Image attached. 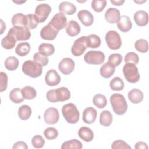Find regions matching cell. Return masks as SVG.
Returning a JSON list of instances; mask_svg holds the SVG:
<instances>
[{"instance_id":"44","label":"cell","mask_w":149,"mask_h":149,"mask_svg":"<svg viewBox=\"0 0 149 149\" xmlns=\"http://www.w3.org/2000/svg\"><path fill=\"white\" fill-rule=\"evenodd\" d=\"M44 135L48 140H54L58 136V130L52 127H47L44 131Z\"/></svg>"},{"instance_id":"48","label":"cell","mask_w":149,"mask_h":149,"mask_svg":"<svg viewBox=\"0 0 149 149\" xmlns=\"http://www.w3.org/2000/svg\"><path fill=\"white\" fill-rule=\"evenodd\" d=\"M8 76L6 73L3 72L0 73V91H5L8 86Z\"/></svg>"},{"instance_id":"26","label":"cell","mask_w":149,"mask_h":149,"mask_svg":"<svg viewBox=\"0 0 149 149\" xmlns=\"http://www.w3.org/2000/svg\"><path fill=\"white\" fill-rule=\"evenodd\" d=\"M81 30L79 24L75 20H70L66 29V33L70 37H74L78 35Z\"/></svg>"},{"instance_id":"41","label":"cell","mask_w":149,"mask_h":149,"mask_svg":"<svg viewBox=\"0 0 149 149\" xmlns=\"http://www.w3.org/2000/svg\"><path fill=\"white\" fill-rule=\"evenodd\" d=\"M107 1L105 0H93L91 2V8L96 12H101L105 8Z\"/></svg>"},{"instance_id":"33","label":"cell","mask_w":149,"mask_h":149,"mask_svg":"<svg viewBox=\"0 0 149 149\" xmlns=\"http://www.w3.org/2000/svg\"><path fill=\"white\" fill-rule=\"evenodd\" d=\"M83 145L81 141L77 139H72L63 143L61 146L62 149H81Z\"/></svg>"},{"instance_id":"20","label":"cell","mask_w":149,"mask_h":149,"mask_svg":"<svg viewBox=\"0 0 149 149\" xmlns=\"http://www.w3.org/2000/svg\"><path fill=\"white\" fill-rule=\"evenodd\" d=\"M117 27L122 32L126 33L129 31L132 27V23L130 17L126 15L121 16L117 23Z\"/></svg>"},{"instance_id":"47","label":"cell","mask_w":149,"mask_h":149,"mask_svg":"<svg viewBox=\"0 0 149 149\" xmlns=\"http://www.w3.org/2000/svg\"><path fill=\"white\" fill-rule=\"evenodd\" d=\"M111 148L113 149H117V148L131 149V147L129 145H128L125 141L122 140H117L114 141L111 145Z\"/></svg>"},{"instance_id":"40","label":"cell","mask_w":149,"mask_h":149,"mask_svg":"<svg viewBox=\"0 0 149 149\" xmlns=\"http://www.w3.org/2000/svg\"><path fill=\"white\" fill-rule=\"evenodd\" d=\"M33 60L35 62L41 65L42 66H45L47 65L49 62L48 57L40 52H36L34 54Z\"/></svg>"},{"instance_id":"42","label":"cell","mask_w":149,"mask_h":149,"mask_svg":"<svg viewBox=\"0 0 149 149\" xmlns=\"http://www.w3.org/2000/svg\"><path fill=\"white\" fill-rule=\"evenodd\" d=\"M27 23L26 27L29 30H33L36 28L39 23L38 19L34 14H28L27 15Z\"/></svg>"},{"instance_id":"11","label":"cell","mask_w":149,"mask_h":149,"mask_svg":"<svg viewBox=\"0 0 149 149\" xmlns=\"http://www.w3.org/2000/svg\"><path fill=\"white\" fill-rule=\"evenodd\" d=\"M48 24L56 30L59 31L66 27L67 25V18L63 13L59 12L52 17Z\"/></svg>"},{"instance_id":"1","label":"cell","mask_w":149,"mask_h":149,"mask_svg":"<svg viewBox=\"0 0 149 149\" xmlns=\"http://www.w3.org/2000/svg\"><path fill=\"white\" fill-rule=\"evenodd\" d=\"M46 97L51 102H63L70 98V92L66 87H62L57 89L49 90L46 94Z\"/></svg>"},{"instance_id":"38","label":"cell","mask_w":149,"mask_h":149,"mask_svg":"<svg viewBox=\"0 0 149 149\" xmlns=\"http://www.w3.org/2000/svg\"><path fill=\"white\" fill-rule=\"evenodd\" d=\"M93 102L98 108H103L107 104L106 97L101 94H95L93 98Z\"/></svg>"},{"instance_id":"51","label":"cell","mask_w":149,"mask_h":149,"mask_svg":"<svg viewBox=\"0 0 149 149\" xmlns=\"http://www.w3.org/2000/svg\"><path fill=\"white\" fill-rule=\"evenodd\" d=\"M111 2L114 5H117V6H120L122 5L124 2V0H118V1H113V0H111Z\"/></svg>"},{"instance_id":"17","label":"cell","mask_w":149,"mask_h":149,"mask_svg":"<svg viewBox=\"0 0 149 149\" xmlns=\"http://www.w3.org/2000/svg\"><path fill=\"white\" fill-rule=\"evenodd\" d=\"M97 116V111L94 108L87 107L83 112V120L87 124H91L95 122Z\"/></svg>"},{"instance_id":"46","label":"cell","mask_w":149,"mask_h":149,"mask_svg":"<svg viewBox=\"0 0 149 149\" xmlns=\"http://www.w3.org/2000/svg\"><path fill=\"white\" fill-rule=\"evenodd\" d=\"M31 144L34 148H41L44 146L45 141L41 136L36 135L31 139Z\"/></svg>"},{"instance_id":"29","label":"cell","mask_w":149,"mask_h":149,"mask_svg":"<svg viewBox=\"0 0 149 149\" xmlns=\"http://www.w3.org/2000/svg\"><path fill=\"white\" fill-rule=\"evenodd\" d=\"M9 98L10 100L15 104H20L24 100L22 93V90L19 88H13L10 92Z\"/></svg>"},{"instance_id":"18","label":"cell","mask_w":149,"mask_h":149,"mask_svg":"<svg viewBox=\"0 0 149 149\" xmlns=\"http://www.w3.org/2000/svg\"><path fill=\"white\" fill-rule=\"evenodd\" d=\"M120 17V13L118 9L115 8H108L105 13V19L109 23H118Z\"/></svg>"},{"instance_id":"22","label":"cell","mask_w":149,"mask_h":149,"mask_svg":"<svg viewBox=\"0 0 149 149\" xmlns=\"http://www.w3.org/2000/svg\"><path fill=\"white\" fill-rule=\"evenodd\" d=\"M127 95L129 101L133 104H139L141 102L144 98L143 93L141 90L136 88L129 91Z\"/></svg>"},{"instance_id":"2","label":"cell","mask_w":149,"mask_h":149,"mask_svg":"<svg viewBox=\"0 0 149 149\" xmlns=\"http://www.w3.org/2000/svg\"><path fill=\"white\" fill-rule=\"evenodd\" d=\"M110 102L113 112L118 115L126 113L127 109V104L124 96L120 94L115 93L110 97Z\"/></svg>"},{"instance_id":"31","label":"cell","mask_w":149,"mask_h":149,"mask_svg":"<svg viewBox=\"0 0 149 149\" xmlns=\"http://www.w3.org/2000/svg\"><path fill=\"white\" fill-rule=\"evenodd\" d=\"M30 51V45L27 42L18 44L15 48V52L20 56L27 55Z\"/></svg>"},{"instance_id":"4","label":"cell","mask_w":149,"mask_h":149,"mask_svg":"<svg viewBox=\"0 0 149 149\" xmlns=\"http://www.w3.org/2000/svg\"><path fill=\"white\" fill-rule=\"evenodd\" d=\"M22 72L31 78H37L42 73V66L34 61H26L22 65Z\"/></svg>"},{"instance_id":"12","label":"cell","mask_w":149,"mask_h":149,"mask_svg":"<svg viewBox=\"0 0 149 149\" xmlns=\"http://www.w3.org/2000/svg\"><path fill=\"white\" fill-rule=\"evenodd\" d=\"M75 63L74 61L69 58L62 59L58 65L59 71L63 74L67 75L71 73L74 69Z\"/></svg>"},{"instance_id":"10","label":"cell","mask_w":149,"mask_h":149,"mask_svg":"<svg viewBox=\"0 0 149 149\" xmlns=\"http://www.w3.org/2000/svg\"><path fill=\"white\" fill-rule=\"evenodd\" d=\"M51 12V8L47 3H41L38 5L35 9L34 15L38 20L39 23H42L48 18Z\"/></svg>"},{"instance_id":"37","label":"cell","mask_w":149,"mask_h":149,"mask_svg":"<svg viewBox=\"0 0 149 149\" xmlns=\"http://www.w3.org/2000/svg\"><path fill=\"white\" fill-rule=\"evenodd\" d=\"M22 93L23 97L26 100L34 99L37 95L36 90L32 87L27 86L22 89Z\"/></svg>"},{"instance_id":"16","label":"cell","mask_w":149,"mask_h":149,"mask_svg":"<svg viewBox=\"0 0 149 149\" xmlns=\"http://www.w3.org/2000/svg\"><path fill=\"white\" fill-rule=\"evenodd\" d=\"M77 17L81 23L86 27L90 26L94 22V16L92 13L87 10H81L77 13Z\"/></svg>"},{"instance_id":"9","label":"cell","mask_w":149,"mask_h":149,"mask_svg":"<svg viewBox=\"0 0 149 149\" xmlns=\"http://www.w3.org/2000/svg\"><path fill=\"white\" fill-rule=\"evenodd\" d=\"M86 36H81L75 40L72 48V54L75 56H79L81 55L87 49Z\"/></svg>"},{"instance_id":"7","label":"cell","mask_w":149,"mask_h":149,"mask_svg":"<svg viewBox=\"0 0 149 149\" xmlns=\"http://www.w3.org/2000/svg\"><path fill=\"white\" fill-rule=\"evenodd\" d=\"M105 55L100 51H89L84 56V61L90 65H101L105 61Z\"/></svg>"},{"instance_id":"50","label":"cell","mask_w":149,"mask_h":149,"mask_svg":"<svg viewBox=\"0 0 149 149\" xmlns=\"http://www.w3.org/2000/svg\"><path fill=\"white\" fill-rule=\"evenodd\" d=\"M134 148L136 149H141V148L147 149L148 146L146 143L143 142V141H139V142L136 143V144H135Z\"/></svg>"},{"instance_id":"8","label":"cell","mask_w":149,"mask_h":149,"mask_svg":"<svg viewBox=\"0 0 149 149\" xmlns=\"http://www.w3.org/2000/svg\"><path fill=\"white\" fill-rule=\"evenodd\" d=\"M8 33L12 34L16 41H26L31 37L30 31L27 27L13 26Z\"/></svg>"},{"instance_id":"25","label":"cell","mask_w":149,"mask_h":149,"mask_svg":"<svg viewBox=\"0 0 149 149\" xmlns=\"http://www.w3.org/2000/svg\"><path fill=\"white\" fill-rule=\"evenodd\" d=\"M115 70V67L108 62L102 65L100 69V73L102 77L108 79L113 75Z\"/></svg>"},{"instance_id":"5","label":"cell","mask_w":149,"mask_h":149,"mask_svg":"<svg viewBox=\"0 0 149 149\" xmlns=\"http://www.w3.org/2000/svg\"><path fill=\"white\" fill-rule=\"evenodd\" d=\"M123 73L126 80L131 83H137L140 78L137 67L133 63H126L123 68Z\"/></svg>"},{"instance_id":"14","label":"cell","mask_w":149,"mask_h":149,"mask_svg":"<svg viewBox=\"0 0 149 149\" xmlns=\"http://www.w3.org/2000/svg\"><path fill=\"white\" fill-rule=\"evenodd\" d=\"M59 31L55 29L49 24L45 26L40 31L41 37L45 40H54L56 37Z\"/></svg>"},{"instance_id":"21","label":"cell","mask_w":149,"mask_h":149,"mask_svg":"<svg viewBox=\"0 0 149 149\" xmlns=\"http://www.w3.org/2000/svg\"><path fill=\"white\" fill-rule=\"evenodd\" d=\"M59 10L64 15H72L76 12V7L74 4L70 2L63 1L59 4Z\"/></svg>"},{"instance_id":"43","label":"cell","mask_w":149,"mask_h":149,"mask_svg":"<svg viewBox=\"0 0 149 149\" xmlns=\"http://www.w3.org/2000/svg\"><path fill=\"white\" fill-rule=\"evenodd\" d=\"M108 62L114 67L118 66L122 61V56L120 54H112L108 57Z\"/></svg>"},{"instance_id":"15","label":"cell","mask_w":149,"mask_h":149,"mask_svg":"<svg viewBox=\"0 0 149 149\" xmlns=\"http://www.w3.org/2000/svg\"><path fill=\"white\" fill-rule=\"evenodd\" d=\"M45 81L49 86H57L61 81V77L55 69H50L45 76Z\"/></svg>"},{"instance_id":"36","label":"cell","mask_w":149,"mask_h":149,"mask_svg":"<svg viewBox=\"0 0 149 149\" xmlns=\"http://www.w3.org/2000/svg\"><path fill=\"white\" fill-rule=\"evenodd\" d=\"M109 86L112 90L120 91L123 89L125 84L123 80L120 77H115L111 80Z\"/></svg>"},{"instance_id":"28","label":"cell","mask_w":149,"mask_h":149,"mask_svg":"<svg viewBox=\"0 0 149 149\" xmlns=\"http://www.w3.org/2000/svg\"><path fill=\"white\" fill-rule=\"evenodd\" d=\"M112 115L109 111L104 110L101 112L99 121L101 125L105 127L109 126L112 122Z\"/></svg>"},{"instance_id":"13","label":"cell","mask_w":149,"mask_h":149,"mask_svg":"<svg viewBox=\"0 0 149 149\" xmlns=\"http://www.w3.org/2000/svg\"><path fill=\"white\" fill-rule=\"evenodd\" d=\"M44 121L48 125H54L58 122L59 119V113L58 110L53 107L47 109L44 114Z\"/></svg>"},{"instance_id":"19","label":"cell","mask_w":149,"mask_h":149,"mask_svg":"<svg viewBox=\"0 0 149 149\" xmlns=\"http://www.w3.org/2000/svg\"><path fill=\"white\" fill-rule=\"evenodd\" d=\"M133 19L136 24L140 27L145 26L148 23V15L144 10L137 11L134 14Z\"/></svg>"},{"instance_id":"30","label":"cell","mask_w":149,"mask_h":149,"mask_svg":"<svg viewBox=\"0 0 149 149\" xmlns=\"http://www.w3.org/2000/svg\"><path fill=\"white\" fill-rule=\"evenodd\" d=\"M101 39L96 34H90L86 36L87 46L91 48H97L101 45Z\"/></svg>"},{"instance_id":"52","label":"cell","mask_w":149,"mask_h":149,"mask_svg":"<svg viewBox=\"0 0 149 149\" xmlns=\"http://www.w3.org/2000/svg\"><path fill=\"white\" fill-rule=\"evenodd\" d=\"M1 34H3L4 30H5L6 29V26H5V24L3 23V21L1 19Z\"/></svg>"},{"instance_id":"27","label":"cell","mask_w":149,"mask_h":149,"mask_svg":"<svg viewBox=\"0 0 149 149\" xmlns=\"http://www.w3.org/2000/svg\"><path fill=\"white\" fill-rule=\"evenodd\" d=\"M16 41L14 36L10 33H8L7 35L2 39L1 45L6 49H11L15 46Z\"/></svg>"},{"instance_id":"39","label":"cell","mask_w":149,"mask_h":149,"mask_svg":"<svg viewBox=\"0 0 149 149\" xmlns=\"http://www.w3.org/2000/svg\"><path fill=\"white\" fill-rule=\"evenodd\" d=\"M134 47L137 51L141 53H146L148 50V44L146 40L139 39L135 42Z\"/></svg>"},{"instance_id":"24","label":"cell","mask_w":149,"mask_h":149,"mask_svg":"<svg viewBox=\"0 0 149 149\" xmlns=\"http://www.w3.org/2000/svg\"><path fill=\"white\" fill-rule=\"evenodd\" d=\"M11 22L13 26L26 27L27 23V15H24L22 13H16L12 16Z\"/></svg>"},{"instance_id":"35","label":"cell","mask_w":149,"mask_h":149,"mask_svg":"<svg viewBox=\"0 0 149 149\" xmlns=\"http://www.w3.org/2000/svg\"><path fill=\"white\" fill-rule=\"evenodd\" d=\"M38 51L48 56L52 55L55 52V47L51 44L42 43L38 47Z\"/></svg>"},{"instance_id":"3","label":"cell","mask_w":149,"mask_h":149,"mask_svg":"<svg viewBox=\"0 0 149 149\" xmlns=\"http://www.w3.org/2000/svg\"><path fill=\"white\" fill-rule=\"evenodd\" d=\"M62 113L63 118L69 123H76L79 120V111L74 104L69 103L64 105L62 108Z\"/></svg>"},{"instance_id":"34","label":"cell","mask_w":149,"mask_h":149,"mask_svg":"<svg viewBox=\"0 0 149 149\" xmlns=\"http://www.w3.org/2000/svg\"><path fill=\"white\" fill-rule=\"evenodd\" d=\"M19 62L17 58L15 56L8 57L5 61V67L6 69L10 71L16 70L19 66Z\"/></svg>"},{"instance_id":"45","label":"cell","mask_w":149,"mask_h":149,"mask_svg":"<svg viewBox=\"0 0 149 149\" xmlns=\"http://www.w3.org/2000/svg\"><path fill=\"white\" fill-rule=\"evenodd\" d=\"M124 61L126 63H130L137 65L139 63V58L136 53L133 52H130L126 54V55L125 56Z\"/></svg>"},{"instance_id":"32","label":"cell","mask_w":149,"mask_h":149,"mask_svg":"<svg viewBox=\"0 0 149 149\" xmlns=\"http://www.w3.org/2000/svg\"><path fill=\"white\" fill-rule=\"evenodd\" d=\"M31 112V109L29 105H23L18 109V116L20 119L26 120L30 118Z\"/></svg>"},{"instance_id":"49","label":"cell","mask_w":149,"mask_h":149,"mask_svg":"<svg viewBox=\"0 0 149 149\" xmlns=\"http://www.w3.org/2000/svg\"><path fill=\"white\" fill-rule=\"evenodd\" d=\"M12 148L13 149H17V148H23V149H27L28 148L27 145L26 144V143L24 141H17L16 143H15Z\"/></svg>"},{"instance_id":"23","label":"cell","mask_w":149,"mask_h":149,"mask_svg":"<svg viewBox=\"0 0 149 149\" xmlns=\"http://www.w3.org/2000/svg\"><path fill=\"white\" fill-rule=\"evenodd\" d=\"M78 135L79 137L86 142H90L94 138V133L89 127L83 126L78 130Z\"/></svg>"},{"instance_id":"6","label":"cell","mask_w":149,"mask_h":149,"mask_svg":"<svg viewBox=\"0 0 149 149\" xmlns=\"http://www.w3.org/2000/svg\"><path fill=\"white\" fill-rule=\"evenodd\" d=\"M105 41L109 48L116 50L122 45V40L120 35L115 30H109L105 34Z\"/></svg>"}]
</instances>
